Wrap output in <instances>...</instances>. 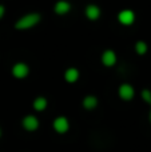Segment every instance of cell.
<instances>
[{
    "instance_id": "cell-1",
    "label": "cell",
    "mask_w": 151,
    "mask_h": 152,
    "mask_svg": "<svg viewBox=\"0 0 151 152\" xmlns=\"http://www.w3.org/2000/svg\"><path fill=\"white\" fill-rule=\"evenodd\" d=\"M40 21V15L39 13H29V15H26L20 19V20L16 21L15 27L18 29H27L31 28V27L36 26Z\"/></svg>"
},
{
    "instance_id": "cell-2",
    "label": "cell",
    "mask_w": 151,
    "mask_h": 152,
    "mask_svg": "<svg viewBox=\"0 0 151 152\" xmlns=\"http://www.w3.org/2000/svg\"><path fill=\"white\" fill-rule=\"evenodd\" d=\"M52 126L58 134H66L70 129V121H68V119L64 118V116H59V118H56L55 120H54Z\"/></svg>"
},
{
    "instance_id": "cell-3",
    "label": "cell",
    "mask_w": 151,
    "mask_h": 152,
    "mask_svg": "<svg viewBox=\"0 0 151 152\" xmlns=\"http://www.w3.org/2000/svg\"><path fill=\"white\" fill-rule=\"evenodd\" d=\"M29 74V68L26 63H16L12 67V75L18 79H23Z\"/></svg>"
},
{
    "instance_id": "cell-4",
    "label": "cell",
    "mask_w": 151,
    "mask_h": 152,
    "mask_svg": "<svg viewBox=\"0 0 151 152\" xmlns=\"http://www.w3.org/2000/svg\"><path fill=\"white\" fill-rule=\"evenodd\" d=\"M118 20H119V23L125 24V26H130V24H133L134 20H135V13L131 10H123L122 12L118 15Z\"/></svg>"
},
{
    "instance_id": "cell-5",
    "label": "cell",
    "mask_w": 151,
    "mask_h": 152,
    "mask_svg": "<svg viewBox=\"0 0 151 152\" xmlns=\"http://www.w3.org/2000/svg\"><path fill=\"white\" fill-rule=\"evenodd\" d=\"M23 127L27 131H36L39 127V120L34 115H28L23 119Z\"/></svg>"
},
{
    "instance_id": "cell-6",
    "label": "cell",
    "mask_w": 151,
    "mask_h": 152,
    "mask_svg": "<svg viewBox=\"0 0 151 152\" xmlns=\"http://www.w3.org/2000/svg\"><path fill=\"white\" fill-rule=\"evenodd\" d=\"M135 95V91H134L133 86L130 84H122L119 87V96L122 97L123 100H131Z\"/></svg>"
},
{
    "instance_id": "cell-7",
    "label": "cell",
    "mask_w": 151,
    "mask_h": 152,
    "mask_svg": "<svg viewBox=\"0 0 151 152\" xmlns=\"http://www.w3.org/2000/svg\"><path fill=\"white\" fill-rule=\"evenodd\" d=\"M102 61H103L104 66L112 67L115 63H117V55H115V52L114 51H111V50L104 51L103 56H102Z\"/></svg>"
},
{
    "instance_id": "cell-8",
    "label": "cell",
    "mask_w": 151,
    "mask_h": 152,
    "mask_svg": "<svg viewBox=\"0 0 151 152\" xmlns=\"http://www.w3.org/2000/svg\"><path fill=\"white\" fill-rule=\"evenodd\" d=\"M86 16H87L90 20H96V19L100 16V10H99L98 5H87L86 8Z\"/></svg>"
},
{
    "instance_id": "cell-9",
    "label": "cell",
    "mask_w": 151,
    "mask_h": 152,
    "mask_svg": "<svg viewBox=\"0 0 151 152\" xmlns=\"http://www.w3.org/2000/svg\"><path fill=\"white\" fill-rule=\"evenodd\" d=\"M54 10H55V12L59 13V15H64V13H67L70 10H71V5H70V3L62 0V1L56 3L55 7H54Z\"/></svg>"
},
{
    "instance_id": "cell-10",
    "label": "cell",
    "mask_w": 151,
    "mask_h": 152,
    "mask_svg": "<svg viewBox=\"0 0 151 152\" xmlns=\"http://www.w3.org/2000/svg\"><path fill=\"white\" fill-rule=\"evenodd\" d=\"M64 79H66L68 83H75V81L79 79V71L76 68H68L64 72Z\"/></svg>"
},
{
    "instance_id": "cell-11",
    "label": "cell",
    "mask_w": 151,
    "mask_h": 152,
    "mask_svg": "<svg viewBox=\"0 0 151 152\" xmlns=\"http://www.w3.org/2000/svg\"><path fill=\"white\" fill-rule=\"evenodd\" d=\"M98 105V99L95 96H86L83 99V107L86 110H94Z\"/></svg>"
},
{
    "instance_id": "cell-12",
    "label": "cell",
    "mask_w": 151,
    "mask_h": 152,
    "mask_svg": "<svg viewBox=\"0 0 151 152\" xmlns=\"http://www.w3.org/2000/svg\"><path fill=\"white\" fill-rule=\"evenodd\" d=\"M45 107H47V99L45 97L40 96L34 100V108L36 111H43V110H45Z\"/></svg>"
},
{
    "instance_id": "cell-13",
    "label": "cell",
    "mask_w": 151,
    "mask_h": 152,
    "mask_svg": "<svg viewBox=\"0 0 151 152\" xmlns=\"http://www.w3.org/2000/svg\"><path fill=\"white\" fill-rule=\"evenodd\" d=\"M135 50L139 55H144L147 52V44L144 42H138L135 45Z\"/></svg>"
},
{
    "instance_id": "cell-14",
    "label": "cell",
    "mask_w": 151,
    "mask_h": 152,
    "mask_svg": "<svg viewBox=\"0 0 151 152\" xmlns=\"http://www.w3.org/2000/svg\"><path fill=\"white\" fill-rule=\"evenodd\" d=\"M142 97H143L149 104H151V91H149V89H143V91H142Z\"/></svg>"
},
{
    "instance_id": "cell-15",
    "label": "cell",
    "mask_w": 151,
    "mask_h": 152,
    "mask_svg": "<svg viewBox=\"0 0 151 152\" xmlns=\"http://www.w3.org/2000/svg\"><path fill=\"white\" fill-rule=\"evenodd\" d=\"M4 12H5V8H4V5H0V19L4 16Z\"/></svg>"
},
{
    "instance_id": "cell-16",
    "label": "cell",
    "mask_w": 151,
    "mask_h": 152,
    "mask_svg": "<svg viewBox=\"0 0 151 152\" xmlns=\"http://www.w3.org/2000/svg\"><path fill=\"white\" fill-rule=\"evenodd\" d=\"M150 121H151V112H150Z\"/></svg>"
},
{
    "instance_id": "cell-17",
    "label": "cell",
    "mask_w": 151,
    "mask_h": 152,
    "mask_svg": "<svg viewBox=\"0 0 151 152\" xmlns=\"http://www.w3.org/2000/svg\"><path fill=\"white\" fill-rule=\"evenodd\" d=\"M0 136H1V129H0Z\"/></svg>"
}]
</instances>
